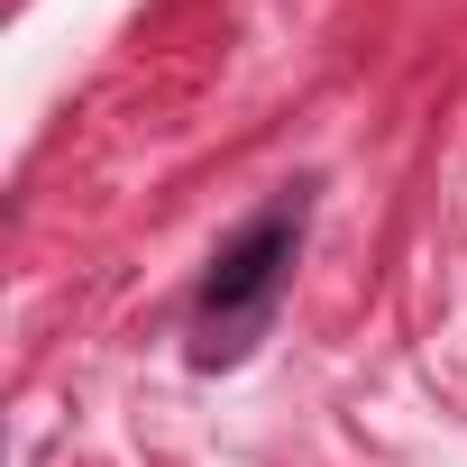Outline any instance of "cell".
Masks as SVG:
<instances>
[{"mask_svg":"<svg viewBox=\"0 0 467 467\" xmlns=\"http://www.w3.org/2000/svg\"><path fill=\"white\" fill-rule=\"evenodd\" d=\"M303 220H312V183L275 192L239 239L211 257V275H202V294H192V367H239V358L266 339V321H275V303H285V285H294Z\"/></svg>","mask_w":467,"mask_h":467,"instance_id":"6da1fadb","label":"cell"}]
</instances>
